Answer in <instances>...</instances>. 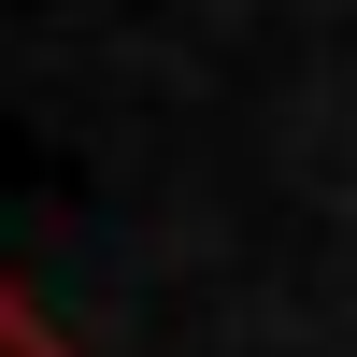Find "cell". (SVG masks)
<instances>
[{
  "instance_id": "1",
  "label": "cell",
  "mask_w": 357,
  "mask_h": 357,
  "mask_svg": "<svg viewBox=\"0 0 357 357\" xmlns=\"http://www.w3.org/2000/svg\"><path fill=\"white\" fill-rule=\"evenodd\" d=\"M0 357H57V329H43V314L15 301V286H0Z\"/></svg>"
}]
</instances>
